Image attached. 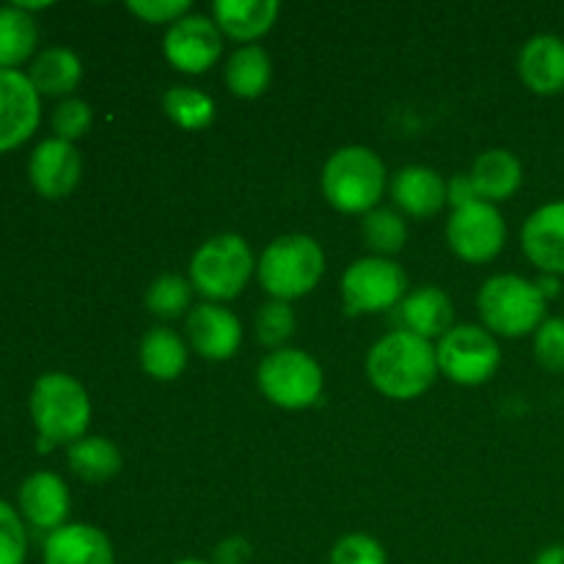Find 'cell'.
<instances>
[{
  "label": "cell",
  "mask_w": 564,
  "mask_h": 564,
  "mask_svg": "<svg viewBox=\"0 0 564 564\" xmlns=\"http://www.w3.org/2000/svg\"><path fill=\"white\" fill-rule=\"evenodd\" d=\"M438 375L433 341L408 330L383 336L367 356V378L389 400H416Z\"/></svg>",
  "instance_id": "obj_1"
},
{
  "label": "cell",
  "mask_w": 564,
  "mask_h": 564,
  "mask_svg": "<svg viewBox=\"0 0 564 564\" xmlns=\"http://www.w3.org/2000/svg\"><path fill=\"white\" fill-rule=\"evenodd\" d=\"M31 419L39 430L42 452L58 444H75L86 435L91 422L88 391L72 375H42L31 391Z\"/></svg>",
  "instance_id": "obj_2"
},
{
  "label": "cell",
  "mask_w": 564,
  "mask_h": 564,
  "mask_svg": "<svg viewBox=\"0 0 564 564\" xmlns=\"http://www.w3.org/2000/svg\"><path fill=\"white\" fill-rule=\"evenodd\" d=\"M386 191V165L372 149L341 147L323 169V196L345 215H367L378 209Z\"/></svg>",
  "instance_id": "obj_3"
},
{
  "label": "cell",
  "mask_w": 564,
  "mask_h": 564,
  "mask_svg": "<svg viewBox=\"0 0 564 564\" xmlns=\"http://www.w3.org/2000/svg\"><path fill=\"white\" fill-rule=\"evenodd\" d=\"M545 301L538 284L523 275L501 273L482 284L477 295V312L485 328L505 339H521L545 323Z\"/></svg>",
  "instance_id": "obj_4"
},
{
  "label": "cell",
  "mask_w": 564,
  "mask_h": 564,
  "mask_svg": "<svg viewBox=\"0 0 564 564\" xmlns=\"http://www.w3.org/2000/svg\"><path fill=\"white\" fill-rule=\"evenodd\" d=\"M325 273V253L308 235L275 237L259 259V284L273 301H295L308 295Z\"/></svg>",
  "instance_id": "obj_5"
},
{
  "label": "cell",
  "mask_w": 564,
  "mask_h": 564,
  "mask_svg": "<svg viewBox=\"0 0 564 564\" xmlns=\"http://www.w3.org/2000/svg\"><path fill=\"white\" fill-rule=\"evenodd\" d=\"M253 273L251 246L240 235H215L191 259V284L215 303L235 301Z\"/></svg>",
  "instance_id": "obj_6"
},
{
  "label": "cell",
  "mask_w": 564,
  "mask_h": 564,
  "mask_svg": "<svg viewBox=\"0 0 564 564\" xmlns=\"http://www.w3.org/2000/svg\"><path fill=\"white\" fill-rule=\"evenodd\" d=\"M259 391L284 411H303L323 394V369L308 352L281 347L262 358L257 369Z\"/></svg>",
  "instance_id": "obj_7"
},
{
  "label": "cell",
  "mask_w": 564,
  "mask_h": 564,
  "mask_svg": "<svg viewBox=\"0 0 564 564\" xmlns=\"http://www.w3.org/2000/svg\"><path fill=\"white\" fill-rule=\"evenodd\" d=\"M405 290L408 275L394 259L364 257L341 275V301L350 317L397 308L405 297Z\"/></svg>",
  "instance_id": "obj_8"
},
{
  "label": "cell",
  "mask_w": 564,
  "mask_h": 564,
  "mask_svg": "<svg viewBox=\"0 0 564 564\" xmlns=\"http://www.w3.org/2000/svg\"><path fill=\"white\" fill-rule=\"evenodd\" d=\"M438 372L457 386H482L499 372L501 347L490 330L479 325H455L438 339Z\"/></svg>",
  "instance_id": "obj_9"
},
{
  "label": "cell",
  "mask_w": 564,
  "mask_h": 564,
  "mask_svg": "<svg viewBox=\"0 0 564 564\" xmlns=\"http://www.w3.org/2000/svg\"><path fill=\"white\" fill-rule=\"evenodd\" d=\"M446 240H449L455 257H460L463 262H490V259L499 257L507 242L505 215L496 209V204H466V207L452 213L449 224H446Z\"/></svg>",
  "instance_id": "obj_10"
},
{
  "label": "cell",
  "mask_w": 564,
  "mask_h": 564,
  "mask_svg": "<svg viewBox=\"0 0 564 564\" xmlns=\"http://www.w3.org/2000/svg\"><path fill=\"white\" fill-rule=\"evenodd\" d=\"M163 53L174 69L185 75H204L218 64L224 53V36L215 20L204 14H187L169 25L163 36Z\"/></svg>",
  "instance_id": "obj_11"
},
{
  "label": "cell",
  "mask_w": 564,
  "mask_h": 564,
  "mask_svg": "<svg viewBox=\"0 0 564 564\" xmlns=\"http://www.w3.org/2000/svg\"><path fill=\"white\" fill-rule=\"evenodd\" d=\"M39 116L42 105L31 77L17 69H0V152L25 143L36 130Z\"/></svg>",
  "instance_id": "obj_12"
},
{
  "label": "cell",
  "mask_w": 564,
  "mask_h": 564,
  "mask_svg": "<svg viewBox=\"0 0 564 564\" xmlns=\"http://www.w3.org/2000/svg\"><path fill=\"white\" fill-rule=\"evenodd\" d=\"M187 339L191 347L207 361H229L242 341V325L235 312L218 303H202L187 314Z\"/></svg>",
  "instance_id": "obj_13"
},
{
  "label": "cell",
  "mask_w": 564,
  "mask_h": 564,
  "mask_svg": "<svg viewBox=\"0 0 564 564\" xmlns=\"http://www.w3.org/2000/svg\"><path fill=\"white\" fill-rule=\"evenodd\" d=\"M28 174H31L33 187L44 198H64L80 182L83 158L75 143L61 141V138H47V141H42L33 149Z\"/></svg>",
  "instance_id": "obj_14"
},
{
  "label": "cell",
  "mask_w": 564,
  "mask_h": 564,
  "mask_svg": "<svg viewBox=\"0 0 564 564\" xmlns=\"http://www.w3.org/2000/svg\"><path fill=\"white\" fill-rule=\"evenodd\" d=\"M521 246L540 273L564 275V202L543 204L529 215Z\"/></svg>",
  "instance_id": "obj_15"
},
{
  "label": "cell",
  "mask_w": 564,
  "mask_h": 564,
  "mask_svg": "<svg viewBox=\"0 0 564 564\" xmlns=\"http://www.w3.org/2000/svg\"><path fill=\"white\" fill-rule=\"evenodd\" d=\"M394 317L400 330L416 334L422 339H444L452 328H455V306H452L449 295L438 286H422V290L411 292L402 297L400 306L394 308Z\"/></svg>",
  "instance_id": "obj_16"
},
{
  "label": "cell",
  "mask_w": 564,
  "mask_h": 564,
  "mask_svg": "<svg viewBox=\"0 0 564 564\" xmlns=\"http://www.w3.org/2000/svg\"><path fill=\"white\" fill-rule=\"evenodd\" d=\"M518 75L529 91L554 97L564 91V39L554 33H538L518 55Z\"/></svg>",
  "instance_id": "obj_17"
},
{
  "label": "cell",
  "mask_w": 564,
  "mask_h": 564,
  "mask_svg": "<svg viewBox=\"0 0 564 564\" xmlns=\"http://www.w3.org/2000/svg\"><path fill=\"white\" fill-rule=\"evenodd\" d=\"M20 510L33 529L53 534L55 529L66 527L69 516V490L64 479L53 471H36L22 482Z\"/></svg>",
  "instance_id": "obj_18"
},
{
  "label": "cell",
  "mask_w": 564,
  "mask_h": 564,
  "mask_svg": "<svg viewBox=\"0 0 564 564\" xmlns=\"http://www.w3.org/2000/svg\"><path fill=\"white\" fill-rule=\"evenodd\" d=\"M44 564H116V556L102 529L66 523L44 540Z\"/></svg>",
  "instance_id": "obj_19"
},
{
  "label": "cell",
  "mask_w": 564,
  "mask_h": 564,
  "mask_svg": "<svg viewBox=\"0 0 564 564\" xmlns=\"http://www.w3.org/2000/svg\"><path fill=\"white\" fill-rule=\"evenodd\" d=\"M391 198L411 218H433L446 204V182L427 165H408L394 176Z\"/></svg>",
  "instance_id": "obj_20"
},
{
  "label": "cell",
  "mask_w": 564,
  "mask_h": 564,
  "mask_svg": "<svg viewBox=\"0 0 564 564\" xmlns=\"http://www.w3.org/2000/svg\"><path fill=\"white\" fill-rule=\"evenodd\" d=\"M471 185L477 191L479 202H507L516 196L523 182V165L507 149H488L479 154L471 165Z\"/></svg>",
  "instance_id": "obj_21"
},
{
  "label": "cell",
  "mask_w": 564,
  "mask_h": 564,
  "mask_svg": "<svg viewBox=\"0 0 564 564\" xmlns=\"http://www.w3.org/2000/svg\"><path fill=\"white\" fill-rule=\"evenodd\" d=\"M281 6L275 0H218L213 6L215 25L237 42H257L273 28Z\"/></svg>",
  "instance_id": "obj_22"
},
{
  "label": "cell",
  "mask_w": 564,
  "mask_h": 564,
  "mask_svg": "<svg viewBox=\"0 0 564 564\" xmlns=\"http://www.w3.org/2000/svg\"><path fill=\"white\" fill-rule=\"evenodd\" d=\"M31 83L39 91V97H64L75 91V86L83 77V64L72 50L66 47H47L33 58L31 64Z\"/></svg>",
  "instance_id": "obj_23"
},
{
  "label": "cell",
  "mask_w": 564,
  "mask_h": 564,
  "mask_svg": "<svg viewBox=\"0 0 564 564\" xmlns=\"http://www.w3.org/2000/svg\"><path fill=\"white\" fill-rule=\"evenodd\" d=\"M66 460L75 477L83 482H108L121 471V452L113 441L99 438V435H83L80 441L69 444Z\"/></svg>",
  "instance_id": "obj_24"
},
{
  "label": "cell",
  "mask_w": 564,
  "mask_h": 564,
  "mask_svg": "<svg viewBox=\"0 0 564 564\" xmlns=\"http://www.w3.org/2000/svg\"><path fill=\"white\" fill-rule=\"evenodd\" d=\"M141 367L154 380H176L187 367V347L171 328H152L141 339Z\"/></svg>",
  "instance_id": "obj_25"
},
{
  "label": "cell",
  "mask_w": 564,
  "mask_h": 564,
  "mask_svg": "<svg viewBox=\"0 0 564 564\" xmlns=\"http://www.w3.org/2000/svg\"><path fill=\"white\" fill-rule=\"evenodd\" d=\"M270 77H273V64L259 44H246L226 64V86L240 99L262 97L270 86Z\"/></svg>",
  "instance_id": "obj_26"
},
{
  "label": "cell",
  "mask_w": 564,
  "mask_h": 564,
  "mask_svg": "<svg viewBox=\"0 0 564 564\" xmlns=\"http://www.w3.org/2000/svg\"><path fill=\"white\" fill-rule=\"evenodd\" d=\"M36 22L17 6H0V69L22 64L36 47Z\"/></svg>",
  "instance_id": "obj_27"
},
{
  "label": "cell",
  "mask_w": 564,
  "mask_h": 564,
  "mask_svg": "<svg viewBox=\"0 0 564 564\" xmlns=\"http://www.w3.org/2000/svg\"><path fill=\"white\" fill-rule=\"evenodd\" d=\"M163 110L182 130H204L215 119L213 97L191 86L169 88L163 97Z\"/></svg>",
  "instance_id": "obj_28"
},
{
  "label": "cell",
  "mask_w": 564,
  "mask_h": 564,
  "mask_svg": "<svg viewBox=\"0 0 564 564\" xmlns=\"http://www.w3.org/2000/svg\"><path fill=\"white\" fill-rule=\"evenodd\" d=\"M361 235H364V242H367V248L375 253V257L389 259L405 248L408 226L400 213L378 207L372 209V213L364 215Z\"/></svg>",
  "instance_id": "obj_29"
},
{
  "label": "cell",
  "mask_w": 564,
  "mask_h": 564,
  "mask_svg": "<svg viewBox=\"0 0 564 564\" xmlns=\"http://www.w3.org/2000/svg\"><path fill=\"white\" fill-rule=\"evenodd\" d=\"M193 284L176 273H163L147 290V308L160 319H176L191 308Z\"/></svg>",
  "instance_id": "obj_30"
},
{
  "label": "cell",
  "mask_w": 564,
  "mask_h": 564,
  "mask_svg": "<svg viewBox=\"0 0 564 564\" xmlns=\"http://www.w3.org/2000/svg\"><path fill=\"white\" fill-rule=\"evenodd\" d=\"M257 341L264 347H273L281 350L284 341L295 334V312L290 308V303L284 301H270L259 308L257 314Z\"/></svg>",
  "instance_id": "obj_31"
},
{
  "label": "cell",
  "mask_w": 564,
  "mask_h": 564,
  "mask_svg": "<svg viewBox=\"0 0 564 564\" xmlns=\"http://www.w3.org/2000/svg\"><path fill=\"white\" fill-rule=\"evenodd\" d=\"M534 358L549 372H564V319L545 317V323L534 330Z\"/></svg>",
  "instance_id": "obj_32"
},
{
  "label": "cell",
  "mask_w": 564,
  "mask_h": 564,
  "mask_svg": "<svg viewBox=\"0 0 564 564\" xmlns=\"http://www.w3.org/2000/svg\"><path fill=\"white\" fill-rule=\"evenodd\" d=\"M328 564H389L383 545L369 534H345L330 551Z\"/></svg>",
  "instance_id": "obj_33"
},
{
  "label": "cell",
  "mask_w": 564,
  "mask_h": 564,
  "mask_svg": "<svg viewBox=\"0 0 564 564\" xmlns=\"http://www.w3.org/2000/svg\"><path fill=\"white\" fill-rule=\"evenodd\" d=\"M28 534L14 507L0 499V564H25Z\"/></svg>",
  "instance_id": "obj_34"
},
{
  "label": "cell",
  "mask_w": 564,
  "mask_h": 564,
  "mask_svg": "<svg viewBox=\"0 0 564 564\" xmlns=\"http://www.w3.org/2000/svg\"><path fill=\"white\" fill-rule=\"evenodd\" d=\"M91 127V108L83 99H64L53 113V130L61 141L75 143Z\"/></svg>",
  "instance_id": "obj_35"
},
{
  "label": "cell",
  "mask_w": 564,
  "mask_h": 564,
  "mask_svg": "<svg viewBox=\"0 0 564 564\" xmlns=\"http://www.w3.org/2000/svg\"><path fill=\"white\" fill-rule=\"evenodd\" d=\"M127 11L141 17L143 22H180L182 17L191 14V3L187 0H132L127 3Z\"/></svg>",
  "instance_id": "obj_36"
},
{
  "label": "cell",
  "mask_w": 564,
  "mask_h": 564,
  "mask_svg": "<svg viewBox=\"0 0 564 564\" xmlns=\"http://www.w3.org/2000/svg\"><path fill=\"white\" fill-rule=\"evenodd\" d=\"M253 556L246 538H226L213 549V564H248Z\"/></svg>",
  "instance_id": "obj_37"
},
{
  "label": "cell",
  "mask_w": 564,
  "mask_h": 564,
  "mask_svg": "<svg viewBox=\"0 0 564 564\" xmlns=\"http://www.w3.org/2000/svg\"><path fill=\"white\" fill-rule=\"evenodd\" d=\"M474 202H479V196L471 185V176L468 174L452 176V182L446 185V204H452L455 209H460V207H466V204H474Z\"/></svg>",
  "instance_id": "obj_38"
},
{
  "label": "cell",
  "mask_w": 564,
  "mask_h": 564,
  "mask_svg": "<svg viewBox=\"0 0 564 564\" xmlns=\"http://www.w3.org/2000/svg\"><path fill=\"white\" fill-rule=\"evenodd\" d=\"M534 284H538L540 295H543L545 301H551V297H556V295H560V292H562L560 275H549V273H543V275H540L538 281H534Z\"/></svg>",
  "instance_id": "obj_39"
},
{
  "label": "cell",
  "mask_w": 564,
  "mask_h": 564,
  "mask_svg": "<svg viewBox=\"0 0 564 564\" xmlns=\"http://www.w3.org/2000/svg\"><path fill=\"white\" fill-rule=\"evenodd\" d=\"M534 564H564V545L556 543V545H549V549H543L538 554V560Z\"/></svg>",
  "instance_id": "obj_40"
},
{
  "label": "cell",
  "mask_w": 564,
  "mask_h": 564,
  "mask_svg": "<svg viewBox=\"0 0 564 564\" xmlns=\"http://www.w3.org/2000/svg\"><path fill=\"white\" fill-rule=\"evenodd\" d=\"M174 564H213V562H204V560H180V562H174Z\"/></svg>",
  "instance_id": "obj_41"
}]
</instances>
